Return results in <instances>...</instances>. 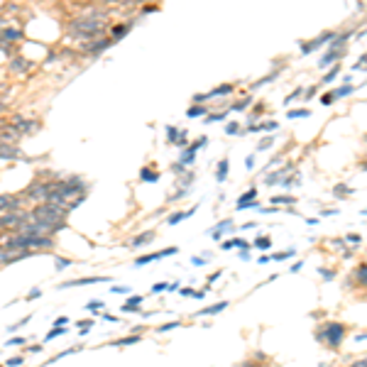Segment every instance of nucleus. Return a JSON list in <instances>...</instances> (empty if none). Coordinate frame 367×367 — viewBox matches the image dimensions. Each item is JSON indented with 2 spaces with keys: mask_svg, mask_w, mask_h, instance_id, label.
<instances>
[{
  "mask_svg": "<svg viewBox=\"0 0 367 367\" xmlns=\"http://www.w3.org/2000/svg\"><path fill=\"white\" fill-rule=\"evenodd\" d=\"M54 238L49 235H25V233H18L13 238H8L3 242V247L8 252H20V250H54Z\"/></svg>",
  "mask_w": 367,
  "mask_h": 367,
  "instance_id": "nucleus-1",
  "label": "nucleus"
},
{
  "mask_svg": "<svg viewBox=\"0 0 367 367\" xmlns=\"http://www.w3.org/2000/svg\"><path fill=\"white\" fill-rule=\"evenodd\" d=\"M30 218L27 220H44V223H61V220L66 218V211L61 208V206H54V203H39L35 206L30 213H27Z\"/></svg>",
  "mask_w": 367,
  "mask_h": 367,
  "instance_id": "nucleus-2",
  "label": "nucleus"
},
{
  "mask_svg": "<svg viewBox=\"0 0 367 367\" xmlns=\"http://www.w3.org/2000/svg\"><path fill=\"white\" fill-rule=\"evenodd\" d=\"M343 338H345V326L343 323H326V328L318 333V340H323L326 345L330 348H340V343H343Z\"/></svg>",
  "mask_w": 367,
  "mask_h": 367,
  "instance_id": "nucleus-3",
  "label": "nucleus"
},
{
  "mask_svg": "<svg viewBox=\"0 0 367 367\" xmlns=\"http://www.w3.org/2000/svg\"><path fill=\"white\" fill-rule=\"evenodd\" d=\"M30 218L27 213H0V230H5V228H20L25 220Z\"/></svg>",
  "mask_w": 367,
  "mask_h": 367,
  "instance_id": "nucleus-4",
  "label": "nucleus"
},
{
  "mask_svg": "<svg viewBox=\"0 0 367 367\" xmlns=\"http://www.w3.org/2000/svg\"><path fill=\"white\" fill-rule=\"evenodd\" d=\"M179 250L176 247H166V250H159V252H149V255H142L135 259V267H142V264H149V262H154V259H162V257H171L176 255Z\"/></svg>",
  "mask_w": 367,
  "mask_h": 367,
  "instance_id": "nucleus-5",
  "label": "nucleus"
},
{
  "mask_svg": "<svg viewBox=\"0 0 367 367\" xmlns=\"http://www.w3.org/2000/svg\"><path fill=\"white\" fill-rule=\"evenodd\" d=\"M98 282H110V277H83V279H71V282H64L59 284L56 289H69V287H91Z\"/></svg>",
  "mask_w": 367,
  "mask_h": 367,
  "instance_id": "nucleus-6",
  "label": "nucleus"
},
{
  "mask_svg": "<svg viewBox=\"0 0 367 367\" xmlns=\"http://www.w3.org/2000/svg\"><path fill=\"white\" fill-rule=\"evenodd\" d=\"M255 201H257V189L245 191V194L238 199V211H245V208H252V206H257Z\"/></svg>",
  "mask_w": 367,
  "mask_h": 367,
  "instance_id": "nucleus-7",
  "label": "nucleus"
},
{
  "mask_svg": "<svg viewBox=\"0 0 367 367\" xmlns=\"http://www.w3.org/2000/svg\"><path fill=\"white\" fill-rule=\"evenodd\" d=\"M20 208V199L15 196H0V213H13V211H18Z\"/></svg>",
  "mask_w": 367,
  "mask_h": 367,
  "instance_id": "nucleus-8",
  "label": "nucleus"
},
{
  "mask_svg": "<svg viewBox=\"0 0 367 367\" xmlns=\"http://www.w3.org/2000/svg\"><path fill=\"white\" fill-rule=\"evenodd\" d=\"M194 213H196V208H191V211H179V213H171V216H169V220H166V225H179L181 220L191 218Z\"/></svg>",
  "mask_w": 367,
  "mask_h": 367,
  "instance_id": "nucleus-9",
  "label": "nucleus"
},
{
  "mask_svg": "<svg viewBox=\"0 0 367 367\" xmlns=\"http://www.w3.org/2000/svg\"><path fill=\"white\" fill-rule=\"evenodd\" d=\"M225 309H228V301H218V304H213V306H206V309H201L196 316H216V313L225 311Z\"/></svg>",
  "mask_w": 367,
  "mask_h": 367,
  "instance_id": "nucleus-10",
  "label": "nucleus"
},
{
  "mask_svg": "<svg viewBox=\"0 0 367 367\" xmlns=\"http://www.w3.org/2000/svg\"><path fill=\"white\" fill-rule=\"evenodd\" d=\"M230 228H233V223H230V220H223V223H218V225L211 230V238H213V240H220V238H223V233H228Z\"/></svg>",
  "mask_w": 367,
  "mask_h": 367,
  "instance_id": "nucleus-11",
  "label": "nucleus"
},
{
  "mask_svg": "<svg viewBox=\"0 0 367 367\" xmlns=\"http://www.w3.org/2000/svg\"><path fill=\"white\" fill-rule=\"evenodd\" d=\"M152 240H154V233H152V230H147V233H142V235H137V238L132 240V247H142V245L152 242Z\"/></svg>",
  "mask_w": 367,
  "mask_h": 367,
  "instance_id": "nucleus-12",
  "label": "nucleus"
},
{
  "mask_svg": "<svg viewBox=\"0 0 367 367\" xmlns=\"http://www.w3.org/2000/svg\"><path fill=\"white\" fill-rule=\"evenodd\" d=\"M250 247H257V250H269L272 247V240L267 235H257L255 242H250Z\"/></svg>",
  "mask_w": 367,
  "mask_h": 367,
  "instance_id": "nucleus-13",
  "label": "nucleus"
},
{
  "mask_svg": "<svg viewBox=\"0 0 367 367\" xmlns=\"http://www.w3.org/2000/svg\"><path fill=\"white\" fill-rule=\"evenodd\" d=\"M142 340V335H137V333H132L128 338H120V340H113V345H135V343H140Z\"/></svg>",
  "mask_w": 367,
  "mask_h": 367,
  "instance_id": "nucleus-14",
  "label": "nucleus"
},
{
  "mask_svg": "<svg viewBox=\"0 0 367 367\" xmlns=\"http://www.w3.org/2000/svg\"><path fill=\"white\" fill-rule=\"evenodd\" d=\"M30 196H35V199H44V201H47V196H49V186H35V189L30 191Z\"/></svg>",
  "mask_w": 367,
  "mask_h": 367,
  "instance_id": "nucleus-15",
  "label": "nucleus"
},
{
  "mask_svg": "<svg viewBox=\"0 0 367 367\" xmlns=\"http://www.w3.org/2000/svg\"><path fill=\"white\" fill-rule=\"evenodd\" d=\"M230 245H233V250H250V242L242 238H230Z\"/></svg>",
  "mask_w": 367,
  "mask_h": 367,
  "instance_id": "nucleus-16",
  "label": "nucleus"
},
{
  "mask_svg": "<svg viewBox=\"0 0 367 367\" xmlns=\"http://www.w3.org/2000/svg\"><path fill=\"white\" fill-rule=\"evenodd\" d=\"M216 176H218V181H220V184L225 181V176H228V159H223V162H220L218 174H216Z\"/></svg>",
  "mask_w": 367,
  "mask_h": 367,
  "instance_id": "nucleus-17",
  "label": "nucleus"
},
{
  "mask_svg": "<svg viewBox=\"0 0 367 367\" xmlns=\"http://www.w3.org/2000/svg\"><path fill=\"white\" fill-rule=\"evenodd\" d=\"M86 309H88V311H103V309H106V304H103V301H98V299H93V301L86 304Z\"/></svg>",
  "mask_w": 367,
  "mask_h": 367,
  "instance_id": "nucleus-18",
  "label": "nucleus"
},
{
  "mask_svg": "<svg viewBox=\"0 0 367 367\" xmlns=\"http://www.w3.org/2000/svg\"><path fill=\"white\" fill-rule=\"evenodd\" d=\"M93 328V318H86V321H78V330H81V335H86L88 330Z\"/></svg>",
  "mask_w": 367,
  "mask_h": 367,
  "instance_id": "nucleus-19",
  "label": "nucleus"
},
{
  "mask_svg": "<svg viewBox=\"0 0 367 367\" xmlns=\"http://www.w3.org/2000/svg\"><path fill=\"white\" fill-rule=\"evenodd\" d=\"M357 279H360L357 284H360V287H365V282H367V267H365V262H360V269H357Z\"/></svg>",
  "mask_w": 367,
  "mask_h": 367,
  "instance_id": "nucleus-20",
  "label": "nucleus"
},
{
  "mask_svg": "<svg viewBox=\"0 0 367 367\" xmlns=\"http://www.w3.org/2000/svg\"><path fill=\"white\" fill-rule=\"evenodd\" d=\"M179 326H181V321H171V323H164V326H159V328H157V333H169V330L179 328Z\"/></svg>",
  "mask_w": 367,
  "mask_h": 367,
  "instance_id": "nucleus-21",
  "label": "nucleus"
},
{
  "mask_svg": "<svg viewBox=\"0 0 367 367\" xmlns=\"http://www.w3.org/2000/svg\"><path fill=\"white\" fill-rule=\"evenodd\" d=\"M54 267L59 269V272H61V269H69V267H71V259H66V257H56Z\"/></svg>",
  "mask_w": 367,
  "mask_h": 367,
  "instance_id": "nucleus-22",
  "label": "nucleus"
},
{
  "mask_svg": "<svg viewBox=\"0 0 367 367\" xmlns=\"http://www.w3.org/2000/svg\"><path fill=\"white\" fill-rule=\"evenodd\" d=\"M64 333H66V326H61V328H52L49 333H47V340H54V338L64 335Z\"/></svg>",
  "mask_w": 367,
  "mask_h": 367,
  "instance_id": "nucleus-23",
  "label": "nucleus"
},
{
  "mask_svg": "<svg viewBox=\"0 0 367 367\" xmlns=\"http://www.w3.org/2000/svg\"><path fill=\"white\" fill-rule=\"evenodd\" d=\"M296 252L294 250H284V252H277L274 255V262H282V259H289V257H294Z\"/></svg>",
  "mask_w": 367,
  "mask_h": 367,
  "instance_id": "nucleus-24",
  "label": "nucleus"
},
{
  "mask_svg": "<svg viewBox=\"0 0 367 367\" xmlns=\"http://www.w3.org/2000/svg\"><path fill=\"white\" fill-rule=\"evenodd\" d=\"M272 203H277V206H279V203H296V199H294V196H274Z\"/></svg>",
  "mask_w": 367,
  "mask_h": 367,
  "instance_id": "nucleus-25",
  "label": "nucleus"
},
{
  "mask_svg": "<svg viewBox=\"0 0 367 367\" xmlns=\"http://www.w3.org/2000/svg\"><path fill=\"white\" fill-rule=\"evenodd\" d=\"M22 362H25V357H20L18 355V357H10V360H8V367H20Z\"/></svg>",
  "mask_w": 367,
  "mask_h": 367,
  "instance_id": "nucleus-26",
  "label": "nucleus"
},
{
  "mask_svg": "<svg viewBox=\"0 0 367 367\" xmlns=\"http://www.w3.org/2000/svg\"><path fill=\"white\" fill-rule=\"evenodd\" d=\"M66 321H69L66 316H59V318H54L52 323H54V328H61V326H66Z\"/></svg>",
  "mask_w": 367,
  "mask_h": 367,
  "instance_id": "nucleus-27",
  "label": "nucleus"
},
{
  "mask_svg": "<svg viewBox=\"0 0 367 367\" xmlns=\"http://www.w3.org/2000/svg\"><path fill=\"white\" fill-rule=\"evenodd\" d=\"M166 287H169V284H164V282H157V284H154V287H152V292H154V294H159V292H166Z\"/></svg>",
  "mask_w": 367,
  "mask_h": 367,
  "instance_id": "nucleus-28",
  "label": "nucleus"
},
{
  "mask_svg": "<svg viewBox=\"0 0 367 367\" xmlns=\"http://www.w3.org/2000/svg\"><path fill=\"white\" fill-rule=\"evenodd\" d=\"M309 115V110H292L289 113V118H306Z\"/></svg>",
  "mask_w": 367,
  "mask_h": 367,
  "instance_id": "nucleus-29",
  "label": "nucleus"
},
{
  "mask_svg": "<svg viewBox=\"0 0 367 367\" xmlns=\"http://www.w3.org/2000/svg\"><path fill=\"white\" fill-rule=\"evenodd\" d=\"M42 296V289H32V292L27 294V301H35V299H39Z\"/></svg>",
  "mask_w": 367,
  "mask_h": 367,
  "instance_id": "nucleus-30",
  "label": "nucleus"
},
{
  "mask_svg": "<svg viewBox=\"0 0 367 367\" xmlns=\"http://www.w3.org/2000/svg\"><path fill=\"white\" fill-rule=\"evenodd\" d=\"M142 179L145 181H157V174L154 171H142Z\"/></svg>",
  "mask_w": 367,
  "mask_h": 367,
  "instance_id": "nucleus-31",
  "label": "nucleus"
},
{
  "mask_svg": "<svg viewBox=\"0 0 367 367\" xmlns=\"http://www.w3.org/2000/svg\"><path fill=\"white\" fill-rule=\"evenodd\" d=\"M206 259H208V255H201V257H194L191 262H194L196 267H201V264H206Z\"/></svg>",
  "mask_w": 367,
  "mask_h": 367,
  "instance_id": "nucleus-32",
  "label": "nucleus"
},
{
  "mask_svg": "<svg viewBox=\"0 0 367 367\" xmlns=\"http://www.w3.org/2000/svg\"><path fill=\"white\" fill-rule=\"evenodd\" d=\"M27 343V338H13V340H8V345H25Z\"/></svg>",
  "mask_w": 367,
  "mask_h": 367,
  "instance_id": "nucleus-33",
  "label": "nucleus"
},
{
  "mask_svg": "<svg viewBox=\"0 0 367 367\" xmlns=\"http://www.w3.org/2000/svg\"><path fill=\"white\" fill-rule=\"evenodd\" d=\"M257 262H259V264H269V262H272V257H269V255H259Z\"/></svg>",
  "mask_w": 367,
  "mask_h": 367,
  "instance_id": "nucleus-34",
  "label": "nucleus"
},
{
  "mask_svg": "<svg viewBox=\"0 0 367 367\" xmlns=\"http://www.w3.org/2000/svg\"><path fill=\"white\" fill-rule=\"evenodd\" d=\"M321 277H323L326 282H330V279H333V272H330V269H321Z\"/></svg>",
  "mask_w": 367,
  "mask_h": 367,
  "instance_id": "nucleus-35",
  "label": "nucleus"
},
{
  "mask_svg": "<svg viewBox=\"0 0 367 367\" xmlns=\"http://www.w3.org/2000/svg\"><path fill=\"white\" fill-rule=\"evenodd\" d=\"M128 287H113V294H128Z\"/></svg>",
  "mask_w": 367,
  "mask_h": 367,
  "instance_id": "nucleus-36",
  "label": "nucleus"
},
{
  "mask_svg": "<svg viewBox=\"0 0 367 367\" xmlns=\"http://www.w3.org/2000/svg\"><path fill=\"white\" fill-rule=\"evenodd\" d=\"M277 181H279V174H272V176H267V184H269V186H274Z\"/></svg>",
  "mask_w": 367,
  "mask_h": 367,
  "instance_id": "nucleus-37",
  "label": "nucleus"
},
{
  "mask_svg": "<svg viewBox=\"0 0 367 367\" xmlns=\"http://www.w3.org/2000/svg\"><path fill=\"white\" fill-rule=\"evenodd\" d=\"M348 240L352 242V245H360V242H362V238H360V235H348Z\"/></svg>",
  "mask_w": 367,
  "mask_h": 367,
  "instance_id": "nucleus-38",
  "label": "nucleus"
},
{
  "mask_svg": "<svg viewBox=\"0 0 367 367\" xmlns=\"http://www.w3.org/2000/svg\"><path fill=\"white\" fill-rule=\"evenodd\" d=\"M203 113V108H191L189 110V115H191V118H196V115H201Z\"/></svg>",
  "mask_w": 367,
  "mask_h": 367,
  "instance_id": "nucleus-39",
  "label": "nucleus"
},
{
  "mask_svg": "<svg viewBox=\"0 0 367 367\" xmlns=\"http://www.w3.org/2000/svg\"><path fill=\"white\" fill-rule=\"evenodd\" d=\"M220 274H223V269H216V272H213V274L208 277V282H216V279H218Z\"/></svg>",
  "mask_w": 367,
  "mask_h": 367,
  "instance_id": "nucleus-40",
  "label": "nucleus"
},
{
  "mask_svg": "<svg viewBox=\"0 0 367 367\" xmlns=\"http://www.w3.org/2000/svg\"><path fill=\"white\" fill-rule=\"evenodd\" d=\"M350 367H367V360L365 357H362V360H357V362H352V365Z\"/></svg>",
  "mask_w": 367,
  "mask_h": 367,
  "instance_id": "nucleus-41",
  "label": "nucleus"
},
{
  "mask_svg": "<svg viewBox=\"0 0 367 367\" xmlns=\"http://www.w3.org/2000/svg\"><path fill=\"white\" fill-rule=\"evenodd\" d=\"M240 367H259V362H255V360H247V362H242Z\"/></svg>",
  "mask_w": 367,
  "mask_h": 367,
  "instance_id": "nucleus-42",
  "label": "nucleus"
},
{
  "mask_svg": "<svg viewBox=\"0 0 367 367\" xmlns=\"http://www.w3.org/2000/svg\"><path fill=\"white\" fill-rule=\"evenodd\" d=\"M301 267H304V262H294V264H292V272H299Z\"/></svg>",
  "mask_w": 367,
  "mask_h": 367,
  "instance_id": "nucleus-43",
  "label": "nucleus"
},
{
  "mask_svg": "<svg viewBox=\"0 0 367 367\" xmlns=\"http://www.w3.org/2000/svg\"><path fill=\"white\" fill-rule=\"evenodd\" d=\"M103 321H110V323H115L118 318H115V316H110V313H103Z\"/></svg>",
  "mask_w": 367,
  "mask_h": 367,
  "instance_id": "nucleus-44",
  "label": "nucleus"
},
{
  "mask_svg": "<svg viewBox=\"0 0 367 367\" xmlns=\"http://www.w3.org/2000/svg\"><path fill=\"white\" fill-rule=\"evenodd\" d=\"M240 259H250V252L247 250H240Z\"/></svg>",
  "mask_w": 367,
  "mask_h": 367,
  "instance_id": "nucleus-45",
  "label": "nucleus"
},
{
  "mask_svg": "<svg viewBox=\"0 0 367 367\" xmlns=\"http://www.w3.org/2000/svg\"><path fill=\"white\" fill-rule=\"evenodd\" d=\"M181 294H184V296H194V289H189V287H186V289H181Z\"/></svg>",
  "mask_w": 367,
  "mask_h": 367,
  "instance_id": "nucleus-46",
  "label": "nucleus"
}]
</instances>
